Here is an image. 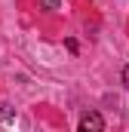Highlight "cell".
I'll return each instance as SVG.
<instances>
[{
	"mask_svg": "<svg viewBox=\"0 0 129 132\" xmlns=\"http://www.w3.org/2000/svg\"><path fill=\"white\" fill-rule=\"evenodd\" d=\"M77 132H104V120H101V114H98V111L83 114V117H80V129H77Z\"/></svg>",
	"mask_w": 129,
	"mask_h": 132,
	"instance_id": "6da1fadb",
	"label": "cell"
},
{
	"mask_svg": "<svg viewBox=\"0 0 129 132\" xmlns=\"http://www.w3.org/2000/svg\"><path fill=\"white\" fill-rule=\"evenodd\" d=\"M62 0H40V9H59Z\"/></svg>",
	"mask_w": 129,
	"mask_h": 132,
	"instance_id": "7a4b0ae2",
	"label": "cell"
},
{
	"mask_svg": "<svg viewBox=\"0 0 129 132\" xmlns=\"http://www.w3.org/2000/svg\"><path fill=\"white\" fill-rule=\"evenodd\" d=\"M123 83H126V86H129V65L123 68Z\"/></svg>",
	"mask_w": 129,
	"mask_h": 132,
	"instance_id": "3957f363",
	"label": "cell"
}]
</instances>
